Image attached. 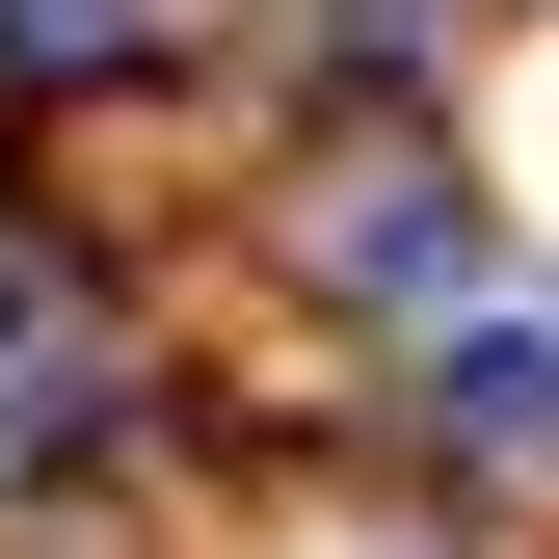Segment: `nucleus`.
Returning a JSON list of instances; mask_svg holds the SVG:
<instances>
[{
    "label": "nucleus",
    "instance_id": "1",
    "mask_svg": "<svg viewBox=\"0 0 559 559\" xmlns=\"http://www.w3.org/2000/svg\"><path fill=\"white\" fill-rule=\"evenodd\" d=\"M427 427L507 453V479H559V320H453V346H427Z\"/></svg>",
    "mask_w": 559,
    "mask_h": 559
}]
</instances>
